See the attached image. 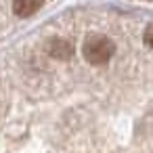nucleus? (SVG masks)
<instances>
[{"mask_svg": "<svg viewBox=\"0 0 153 153\" xmlns=\"http://www.w3.org/2000/svg\"><path fill=\"white\" fill-rule=\"evenodd\" d=\"M84 59L90 63V65H105L113 53H115V44L107 38V36H101V34H92L84 40Z\"/></svg>", "mask_w": 153, "mask_h": 153, "instance_id": "nucleus-1", "label": "nucleus"}, {"mask_svg": "<svg viewBox=\"0 0 153 153\" xmlns=\"http://www.w3.org/2000/svg\"><path fill=\"white\" fill-rule=\"evenodd\" d=\"M48 53H51V57L65 61V59H69V57L74 55V48H71V44H69L67 40L55 38V40H51V44H48Z\"/></svg>", "mask_w": 153, "mask_h": 153, "instance_id": "nucleus-2", "label": "nucleus"}, {"mask_svg": "<svg viewBox=\"0 0 153 153\" xmlns=\"http://www.w3.org/2000/svg\"><path fill=\"white\" fill-rule=\"evenodd\" d=\"M44 0H15L13 2V13L17 17H32L40 7H42Z\"/></svg>", "mask_w": 153, "mask_h": 153, "instance_id": "nucleus-3", "label": "nucleus"}, {"mask_svg": "<svg viewBox=\"0 0 153 153\" xmlns=\"http://www.w3.org/2000/svg\"><path fill=\"white\" fill-rule=\"evenodd\" d=\"M143 40H145V44L149 46V48H153V23L145 30V36H143Z\"/></svg>", "mask_w": 153, "mask_h": 153, "instance_id": "nucleus-4", "label": "nucleus"}]
</instances>
